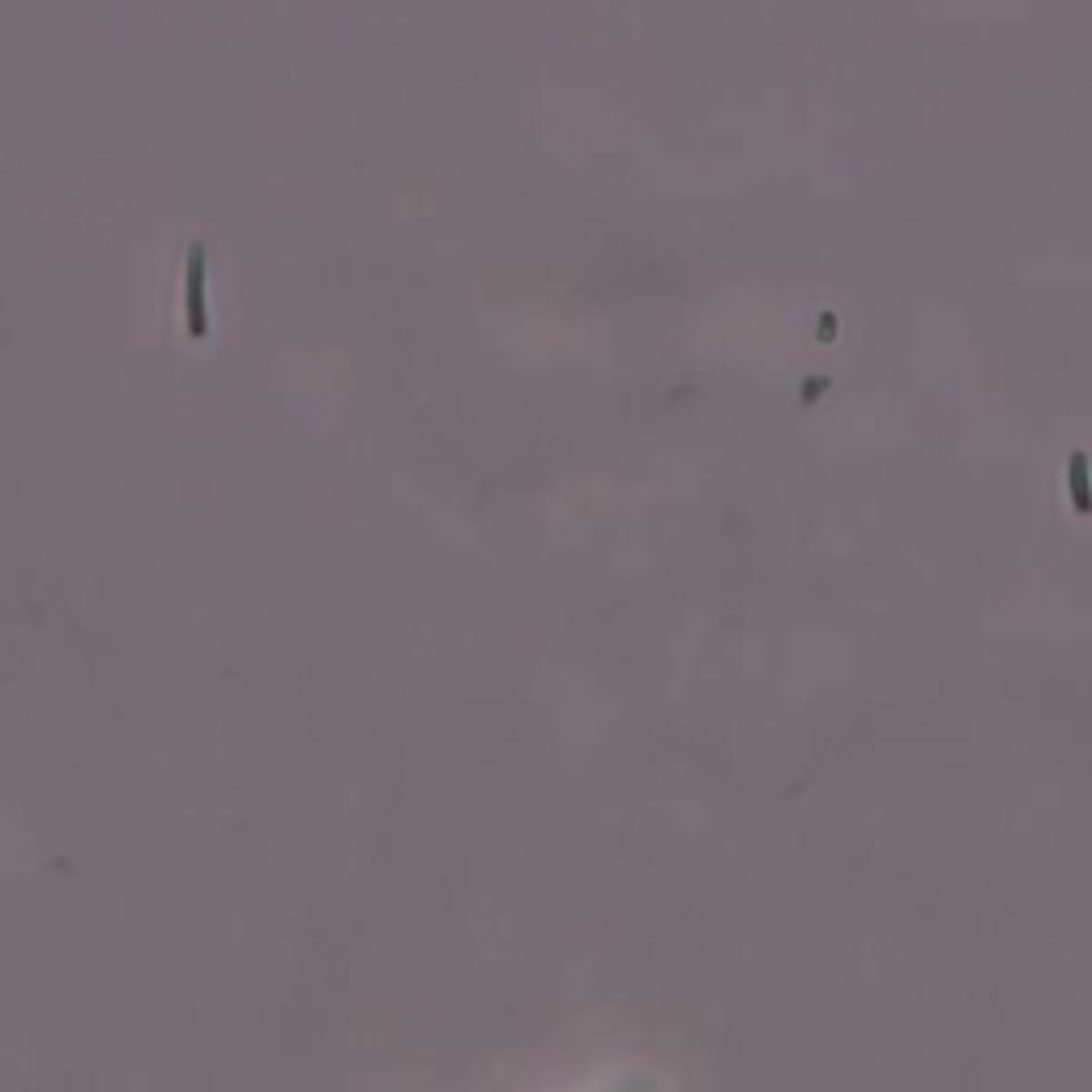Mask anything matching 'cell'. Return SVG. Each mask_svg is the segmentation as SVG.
<instances>
[{
  "instance_id": "1",
  "label": "cell",
  "mask_w": 1092,
  "mask_h": 1092,
  "mask_svg": "<svg viewBox=\"0 0 1092 1092\" xmlns=\"http://www.w3.org/2000/svg\"><path fill=\"white\" fill-rule=\"evenodd\" d=\"M1071 504L1079 517H1092V487H1088V457L1075 453L1071 457Z\"/></svg>"
}]
</instances>
